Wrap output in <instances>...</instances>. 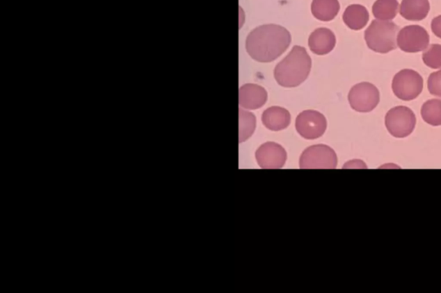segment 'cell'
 I'll list each match as a JSON object with an SVG mask.
<instances>
[{
  "mask_svg": "<svg viewBox=\"0 0 441 293\" xmlns=\"http://www.w3.org/2000/svg\"><path fill=\"white\" fill-rule=\"evenodd\" d=\"M291 35L287 28L266 24L255 28L246 40V49L258 62L269 63L281 56L290 47Z\"/></svg>",
  "mask_w": 441,
  "mask_h": 293,
  "instance_id": "obj_1",
  "label": "cell"
},
{
  "mask_svg": "<svg viewBox=\"0 0 441 293\" xmlns=\"http://www.w3.org/2000/svg\"><path fill=\"white\" fill-rule=\"evenodd\" d=\"M312 60L303 47L295 46L290 53L274 69V78L278 85L294 88L308 78Z\"/></svg>",
  "mask_w": 441,
  "mask_h": 293,
  "instance_id": "obj_2",
  "label": "cell"
},
{
  "mask_svg": "<svg viewBox=\"0 0 441 293\" xmlns=\"http://www.w3.org/2000/svg\"><path fill=\"white\" fill-rule=\"evenodd\" d=\"M399 31V26L392 22L374 20L364 32V40L372 51L387 53L396 49Z\"/></svg>",
  "mask_w": 441,
  "mask_h": 293,
  "instance_id": "obj_3",
  "label": "cell"
},
{
  "mask_svg": "<svg viewBox=\"0 0 441 293\" xmlns=\"http://www.w3.org/2000/svg\"><path fill=\"white\" fill-rule=\"evenodd\" d=\"M417 118L410 108L399 106L392 108L385 117V126L395 138H405L413 133Z\"/></svg>",
  "mask_w": 441,
  "mask_h": 293,
  "instance_id": "obj_4",
  "label": "cell"
},
{
  "mask_svg": "<svg viewBox=\"0 0 441 293\" xmlns=\"http://www.w3.org/2000/svg\"><path fill=\"white\" fill-rule=\"evenodd\" d=\"M423 78L417 72L404 69L396 74L392 81V90L403 101H412L421 95Z\"/></svg>",
  "mask_w": 441,
  "mask_h": 293,
  "instance_id": "obj_5",
  "label": "cell"
},
{
  "mask_svg": "<svg viewBox=\"0 0 441 293\" xmlns=\"http://www.w3.org/2000/svg\"><path fill=\"white\" fill-rule=\"evenodd\" d=\"M337 156L331 147L325 144L310 146L300 157V169H335Z\"/></svg>",
  "mask_w": 441,
  "mask_h": 293,
  "instance_id": "obj_6",
  "label": "cell"
},
{
  "mask_svg": "<svg viewBox=\"0 0 441 293\" xmlns=\"http://www.w3.org/2000/svg\"><path fill=\"white\" fill-rule=\"evenodd\" d=\"M348 101L353 110L360 113H368L378 106L380 101V94L374 85L363 82L351 89Z\"/></svg>",
  "mask_w": 441,
  "mask_h": 293,
  "instance_id": "obj_7",
  "label": "cell"
},
{
  "mask_svg": "<svg viewBox=\"0 0 441 293\" xmlns=\"http://www.w3.org/2000/svg\"><path fill=\"white\" fill-rule=\"evenodd\" d=\"M296 129L303 138L316 140L326 131L327 120L320 112L305 110L296 117Z\"/></svg>",
  "mask_w": 441,
  "mask_h": 293,
  "instance_id": "obj_8",
  "label": "cell"
},
{
  "mask_svg": "<svg viewBox=\"0 0 441 293\" xmlns=\"http://www.w3.org/2000/svg\"><path fill=\"white\" fill-rule=\"evenodd\" d=\"M429 40L428 31L420 25H410L399 31L396 42L403 52L418 53L428 49Z\"/></svg>",
  "mask_w": 441,
  "mask_h": 293,
  "instance_id": "obj_9",
  "label": "cell"
},
{
  "mask_svg": "<svg viewBox=\"0 0 441 293\" xmlns=\"http://www.w3.org/2000/svg\"><path fill=\"white\" fill-rule=\"evenodd\" d=\"M255 157L260 168L275 169L284 167L287 153L280 144L266 142L256 151Z\"/></svg>",
  "mask_w": 441,
  "mask_h": 293,
  "instance_id": "obj_10",
  "label": "cell"
},
{
  "mask_svg": "<svg viewBox=\"0 0 441 293\" xmlns=\"http://www.w3.org/2000/svg\"><path fill=\"white\" fill-rule=\"evenodd\" d=\"M267 92L262 86L247 84L241 86L239 92V104L246 110H258L266 104Z\"/></svg>",
  "mask_w": 441,
  "mask_h": 293,
  "instance_id": "obj_11",
  "label": "cell"
},
{
  "mask_svg": "<svg viewBox=\"0 0 441 293\" xmlns=\"http://www.w3.org/2000/svg\"><path fill=\"white\" fill-rule=\"evenodd\" d=\"M336 37L327 28H320L312 32L309 38L310 50L317 56H325L335 49Z\"/></svg>",
  "mask_w": 441,
  "mask_h": 293,
  "instance_id": "obj_12",
  "label": "cell"
},
{
  "mask_svg": "<svg viewBox=\"0 0 441 293\" xmlns=\"http://www.w3.org/2000/svg\"><path fill=\"white\" fill-rule=\"evenodd\" d=\"M264 126L271 131H281L291 124V114L284 108L274 106L267 108L262 115Z\"/></svg>",
  "mask_w": 441,
  "mask_h": 293,
  "instance_id": "obj_13",
  "label": "cell"
},
{
  "mask_svg": "<svg viewBox=\"0 0 441 293\" xmlns=\"http://www.w3.org/2000/svg\"><path fill=\"white\" fill-rule=\"evenodd\" d=\"M428 0H403L400 14L408 21H422L428 15Z\"/></svg>",
  "mask_w": 441,
  "mask_h": 293,
  "instance_id": "obj_14",
  "label": "cell"
},
{
  "mask_svg": "<svg viewBox=\"0 0 441 293\" xmlns=\"http://www.w3.org/2000/svg\"><path fill=\"white\" fill-rule=\"evenodd\" d=\"M369 12L366 7L361 5L349 6L343 14V21L353 31H360L368 23Z\"/></svg>",
  "mask_w": 441,
  "mask_h": 293,
  "instance_id": "obj_15",
  "label": "cell"
},
{
  "mask_svg": "<svg viewBox=\"0 0 441 293\" xmlns=\"http://www.w3.org/2000/svg\"><path fill=\"white\" fill-rule=\"evenodd\" d=\"M339 7L338 0H313L312 12L316 19L328 22L338 15Z\"/></svg>",
  "mask_w": 441,
  "mask_h": 293,
  "instance_id": "obj_16",
  "label": "cell"
},
{
  "mask_svg": "<svg viewBox=\"0 0 441 293\" xmlns=\"http://www.w3.org/2000/svg\"><path fill=\"white\" fill-rule=\"evenodd\" d=\"M399 8L397 0H377L372 6V13L378 20L390 21L396 17Z\"/></svg>",
  "mask_w": 441,
  "mask_h": 293,
  "instance_id": "obj_17",
  "label": "cell"
},
{
  "mask_svg": "<svg viewBox=\"0 0 441 293\" xmlns=\"http://www.w3.org/2000/svg\"><path fill=\"white\" fill-rule=\"evenodd\" d=\"M421 113L423 121L428 124L441 126V100H428L422 105Z\"/></svg>",
  "mask_w": 441,
  "mask_h": 293,
  "instance_id": "obj_18",
  "label": "cell"
},
{
  "mask_svg": "<svg viewBox=\"0 0 441 293\" xmlns=\"http://www.w3.org/2000/svg\"><path fill=\"white\" fill-rule=\"evenodd\" d=\"M256 128V117L250 112L239 110V139L240 143L248 140L254 135Z\"/></svg>",
  "mask_w": 441,
  "mask_h": 293,
  "instance_id": "obj_19",
  "label": "cell"
},
{
  "mask_svg": "<svg viewBox=\"0 0 441 293\" xmlns=\"http://www.w3.org/2000/svg\"><path fill=\"white\" fill-rule=\"evenodd\" d=\"M423 62L432 69L441 68V45L432 44L422 54Z\"/></svg>",
  "mask_w": 441,
  "mask_h": 293,
  "instance_id": "obj_20",
  "label": "cell"
},
{
  "mask_svg": "<svg viewBox=\"0 0 441 293\" xmlns=\"http://www.w3.org/2000/svg\"><path fill=\"white\" fill-rule=\"evenodd\" d=\"M428 87L430 94L441 99V69L429 76Z\"/></svg>",
  "mask_w": 441,
  "mask_h": 293,
  "instance_id": "obj_21",
  "label": "cell"
},
{
  "mask_svg": "<svg viewBox=\"0 0 441 293\" xmlns=\"http://www.w3.org/2000/svg\"><path fill=\"white\" fill-rule=\"evenodd\" d=\"M431 28L433 33L441 39V15L433 18Z\"/></svg>",
  "mask_w": 441,
  "mask_h": 293,
  "instance_id": "obj_22",
  "label": "cell"
}]
</instances>
